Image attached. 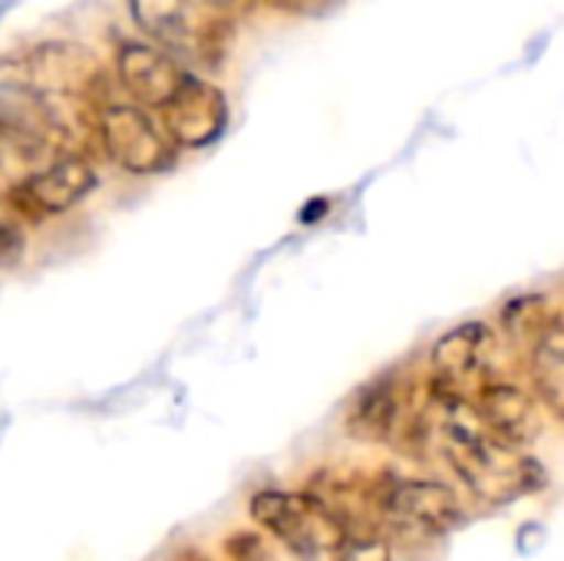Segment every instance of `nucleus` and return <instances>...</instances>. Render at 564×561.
Segmentation results:
<instances>
[{
    "instance_id": "nucleus-1",
    "label": "nucleus",
    "mask_w": 564,
    "mask_h": 561,
    "mask_svg": "<svg viewBox=\"0 0 564 561\" xmlns=\"http://www.w3.org/2000/svg\"><path fill=\"white\" fill-rule=\"evenodd\" d=\"M433 433L449 473L486 506H512L549 486L545 466L525 450L499 443L466 397H430Z\"/></svg>"
},
{
    "instance_id": "nucleus-2",
    "label": "nucleus",
    "mask_w": 564,
    "mask_h": 561,
    "mask_svg": "<svg viewBox=\"0 0 564 561\" xmlns=\"http://www.w3.org/2000/svg\"><path fill=\"white\" fill-rule=\"evenodd\" d=\"M135 26L178 63L218 69L235 43L228 0H129Z\"/></svg>"
},
{
    "instance_id": "nucleus-3",
    "label": "nucleus",
    "mask_w": 564,
    "mask_h": 561,
    "mask_svg": "<svg viewBox=\"0 0 564 561\" xmlns=\"http://www.w3.org/2000/svg\"><path fill=\"white\" fill-rule=\"evenodd\" d=\"M251 522L288 549L297 561H321L337 555L354 536L350 519L317 493L297 489H258L248 499Z\"/></svg>"
},
{
    "instance_id": "nucleus-4",
    "label": "nucleus",
    "mask_w": 564,
    "mask_h": 561,
    "mask_svg": "<svg viewBox=\"0 0 564 561\" xmlns=\"http://www.w3.org/2000/svg\"><path fill=\"white\" fill-rule=\"evenodd\" d=\"M364 499L380 522L413 539H443L469 522L463 496L449 483L430 476L377 473L367 483Z\"/></svg>"
},
{
    "instance_id": "nucleus-5",
    "label": "nucleus",
    "mask_w": 564,
    "mask_h": 561,
    "mask_svg": "<svg viewBox=\"0 0 564 561\" xmlns=\"http://www.w3.org/2000/svg\"><path fill=\"white\" fill-rule=\"evenodd\" d=\"M106 155L129 175H162L175 165V145L162 126L132 103H106L96 116Z\"/></svg>"
},
{
    "instance_id": "nucleus-6",
    "label": "nucleus",
    "mask_w": 564,
    "mask_h": 561,
    "mask_svg": "<svg viewBox=\"0 0 564 561\" xmlns=\"http://www.w3.org/2000/svg\"><path fill=\"white\" fill-rule=\"evenodd\" d=\"M99 185L96 165L83 152H63L40 172H30L10 188V205L30 222L56 218L73 212Z\"/></svg>"
},
{
    "instance_id": "nucleus-7",
    "label": "nucleus",
    "mask_w": 564,
    "mask_h": 561,
    "mask_svg": "<svg viewBox=\"0 0 564 561\" xmlns=\"http://www.w3.org/2000/svg\"><path fill=\"white\" fill-rule=\"evenodd\" d=\"M496 334L482 321H466L440 334L430 347V397H466L476 384H486Z\"/></svg>"
},
{
    "instance_id": "nucleus-8",
    "label": "nucleus",
    "mask_w": 564,
    "mask_h": 561,
    "mask_svg": "<svg viewBox=\"0 0 564 561\" xmlns=\"http://www.w3.org/2000/svg\"><path fill=\"white\" fill-rule=\"evenodd\" d=\"M410 397V384L397 370L377 374L350 397L344 410V433L370 446L397 443L406 430H413Z\"/></svg>"
},
{
    "instance_id": "nucleus-9",
    "label": "nucleus",
    "mask_w": 564,
    "mask_h": 561,
    "mask_svg": "<svg viewBox=\"0 0 564 561\" xmlns=\"http://www.w3.org/2000/svg\"><path fill=\"white\" fill-rule=\"evenodd\" d=\"M159 112H162L159 126L175 149L215 145L231 119L228 96L215 83L202 79L198 73H188Z\"/></svg>"
},
{
    "instance_id": "nucleus-10",
    "label": "nucleus",
    "mask_w": 564,
    "mask_h": 561,
    "mask_svg": "<svg viewBox=\"0 0 564 561\" xmlns=\"http://www.w3.org/2000/svg\"><path fill=\"white\" fill-rule=\"evenodd\" d=\"M10 66H13L10 83L30 86L43 96L73 93V89L89 93L93 83L99 79L96 60L83 46L66 43V40H46V43L30 46V50H20L10 56Z\"/></svg>"
},
{
    "instance_id": "nucleus-11",
    "label": "nucleus",
    "mask_w": 564,
    "mask_h": 561,
    "mask_svg": "<svg viewBox=\"0 0 564 561\" xmlns=\"http://www.w3.org/2000/svg\"><path fill=\"white\" fill-rule=\"evenodd\" d=\"M188 73L175 56L145 40H122L116 50V79L139 109H162Z\"/></svg>"
},
{
    "instance_id": "nucleus-12",
    "label": "nucleus",
    "mask_w": 564,
    "mask_h": 561,
    "mask_svg": "<svg viewBox=\"0 0 564 561\" xmlns=\"http://www.w3.org/2000/svg\"><path fill=\"white\" fill-rule=\"evenodd\" d=\"M482 427L506 446L525 450L542 436V403L532 390L512 380H486L476 387V400H469Z\"/></svg>"
},
{
    "instance_id": "nucleus-13",
    "label": "nucleus",
    "mask_w": 564,
    "mask_h": 561,
    "mask_svg": "<svg viewBox=\"0 0 564 561\" xmlns=\"http://www.w3.org/2000/svg\"><path fill=\"white\" fill-rule=\"evenodd\" d=\"M56 126V112L43 93L10 79L0 83V142L40 155L50 145Z\"/></svg>"
},
{
    "instance_id": "nucleus-14",
    "label": "nucleus",
    "mask_w": 564,
    "mask_h": 561,
    "mask_svg": "<svg viewBox=\"0 0 564 561\" xmlns=\"http://www.w3.org/2000/svg\"><path fill=\"white\" fill-rule=\"evenodd\" d=\"M525 350V370L532 380V397L542 403L545 413L555 420L564 407V317L555 308L525 341H519Z\"/></svg>"
},
{
    "instance_id": "nucleus-15",
    "label": "nucleus",
    "mask_w": 564,
    "mask_h": 561,
    "mask_svg": "<svg viewBox=\"0 0 564 561\" xmlns=\"http://www.w3.org/2000/svg\"><path fill=\"white\" fill-rule=\"evenodd\" d=\"M552 311H555V304H552L545 294H519V298H512V301L502 304L499 321H502V327H506L516 341H525Z\"/></svg>"
},
{
    "instance_id": "nucleus-16",
    "label": "nucleus",
    "mask_w": 564,
    "mask_h": 561,
    "mask_svg": "<svg viewBox=\"0 0 564 561\" xmlns=\"http://www.w3.org/2000/svg\"><path fill=\"white\" fill-rule=\"evenodd\" d=\"M334 561H393V546L383 536H350Z\"/></svg>"
},
{
    "instance_id": "nucleus-17",
    "label": "nucleus",
    "mask_w": 564,
    "mask_h": 561,
    "mask_svg": "<svg viewBox=\"0 0 564 561\" xmlns=\"http://www.w3.org/2000/svg\"><path fill=\"white\" fill-rule=\"evenodd\" d=\"M26 251V238H23V228L13 222V218H0V271H10L20 265Z\"/></svg>"
},
{
    "instance_id": "nucleus-18",
    "label": "nucleus",
    "mask_w": 564,
    "mask_h": 561,
    "mask_svg": "<svg viewBox=\"0 0 564 561\" xmlns=\"http://www.w3.org/2000/svg\"><path fill=\"white\" fill-rule=\"evenodd\" d=\"M225 552H228V559L231 561H274L271 559V552H268V546H264L258 536H251V532L235 536V539L225 546Z\"/></svg>"
},
{
    "instance_id": "nucleus-19",
    "label": "nucleus",
    "mask_w": 564,
    "mask_h": 561,
    "mask_svg": "<svg viewBox=\"0 0 564 561\" xmlns=\"http://www.w3.org/2000/svg\"><path fill=\"white\" fill-rule=\"evenodd\" d=\"M268 3H274L278 10H288V13H301V17H324L340 0H268Z\"/></svg>"
},
{
    "instance_id": "nucleus-20",
    "label": "nucleus",
    "mask_w": 564,
    "mask_h": 561,
    "mask_svg": "<svg viewBox=\"0 0 564 561\" xmlns=\"http://www.w3.org/2000/svg\"><path fill=\"white\" fill-rule=\"evenodd\" d=\"M20 0H0V23H3V17H10V10L17 7Z\"/></svg>"
},
{
    "instance_id": "nucleus-21",
    "label": "nucleus",
    "mask_w": 564,
    "mask_h": 561,
    "mask_svg": "<svg viewBox=\"0 0 564 561\" xmlns=\"http://www.w3.org/2000/svg\"><path fill=\"white\" fill-rule=\"evenodd\" d=\"M182 561H208V559H205V555H198V552H195V555H185V559H182Z\"/></svg>"
}]
</instances>
